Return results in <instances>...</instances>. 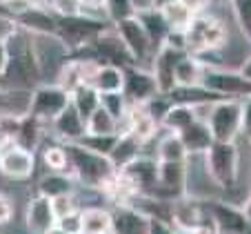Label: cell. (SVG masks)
<instances>
[{
	"label": "cell",
	"mask_w": 251,
	"mask_h": 234,
	"mask_svg": "<svg viewBox=\"0 0 251 234\" xmlns=\"http://www.w3.org/2000/svg\"><path fill=\"white\" fill-rule=\"evenodd\" d=\"M182 5L191 11V14H204L211 5V0H180Z\"/></svg>",
	"instance_id": "obj_45"
},
{
	"label": "cell",
	"mask_w": 251,
	"mask_h": 234,
	"mask_svg": "<svg viewBox=\"0 0 251 234\" xmlns=\"http://www.w3.org/2000/svg\"><path fill=\"white\" fill-rule=\"evenodd\" d=\"M229 43V31L227 25L218 18V16L209 14H196L191 25L185 31V47L189 56H196L198 60L207 56H216L225 49Z\"/></svg>",
	"instance_id": "obj_2"
},
{
	"label": "cell",
	"mask_w": 251,
	"mask_h": 234,
	"mask_svg": "<svg viewBox=\"0 0 251 234\" xmlns=\"http://www.w3.org/2000/svg\"><path fill=\"white\" fill-rule=\"evenodd\" d=\"M140 154H142V141L138 136H133L131 132H125V134H118V143H116L114 152L109 154V158L116 170H123L125 165L136 161Z\"/></svg>",
	"instance_id": "obj_21"
},
{
	"label": "cell",
	"mask_w": 251,
	"mask_h": 234,
	"mask_svg": "<svg viewBox=\"0 0 251 234\" xmlns=\"http://www.w3.org/2000/svg\"><path fill=\"white\" fill-rule=\"evenodd\" d=\"M2 2H5V0H0V5H2Z\"/></svg>",
	"instance_id": "obj_53"
},
{
	"label": "cell",
	"mask_w": 251,
	"mask_h": 234,
	"mask_svg": "<svg viewBox=\"0 0 251 234\" xmlns=\"http://www.w3.org/2000/svg\"><path fill=\"white\" fill-rule=\"evenodd\" d=\"M160 11H162V16H165V20H167L171 31H180V33L187 31V27L191 25V20H194V16H196L182 5L180 0H174L169 5L160 7Z\"/></svg>",
	"instance_id": "obj_30"
},
{
	"label": "cell",
	"mask_w": 251,
	"mask_h": 234,
	"mask_svg": "<svg viewBox=\"0 0 251 234\" xmlns=\"http://www.w3.org/2000/svg\"><path fill=\"white\" fill-rule=\"evenodd\" d=\"M153 154H156L158 163H185L187 156H189L180 141V136H178V134H169V132H165L160 139H158L156 152Z\"/></svg>",
	"instance_id": "obj_23"
},
{
	"label": "cell",
	"mask_w": 251,
	"mask_h": 234,
	"mask_svg": "<svg viewBox=\"0 0 251 234\" xmlns=\"http://www.w3.org/2000/svg\"><path fill=\"white\" fill-rule=\"evenodd\" d=\"M53 134L60 143H78L87 134V120L74 110V105H67V110L51 123Z\"/></svg>",
	"instance_id": "obj_16"
},
{
	"label": "cell",
	"mask_w": 251,
	"mask_h": 234,
	"mask_svg": "<svg viewBox=\"0 0 251 234\" xmlns=\"http://www.w3.org/2000/svg\"><path fill=\"white\" fill-rule=\"evenodd\" d=\"M56 225L62 230L65 234H82V212L76 210L71 214L62 216V219L56 221Z\"/></svg>",
	"instance_id": "obj_39"
},
{
	"label": "cell",
	"mask_w": 251,
	"mask_h": 234,
	"mask_svg": "<svg viewBox=\"0 0 251 234\" xmlns=\"http://www.w3.org/2000/svg\"><path fill=\"white\" fill-rule=\"evenodd\" d=\"M249 192H251V167H249Z\"/></svg>",
	"instance_id": "obj_52"
},
{
	"label": "cell",
	"mask_w": 251,
	"mask_h": 234,
	"mask_svg": "<svg viewBox=\"0 0 251 234\" xmlns=\"http://www.w3.org/2000/svg\"><path fill=\"white\" fill-rule=\"evenodd\" d=\"M158 85L153 81V74L147 67L131 65L125 69V85L123 96L127 98L129 105H147L153 96H158Z\"/></svg>",
	"instance_id": "obj_12"
},
{
	"label": "cell",
	"mask_w": 251,
	"mask_h": 234,
	"mask_svg": "<svg viewBox=\"0 0 251 234\" xmlns=\"http://www.w3.org/2000/svg\"><path fill=\"white\" fill-rule=\"evenodd\" d=\"M7 45V65L0 74V89L2 91H33L43 81L33 36L18 27H9L2 36Z\"/></svg>",
	"instance_id": "obj_1"
},
{
	"label": "cell",
	"mask_w": 251,
	"mask_h": 234,
	"mask_svg": "<svg viewBox=\"0 0 251 234\" xmlns=\"http://www.w3.org/2000/svg\"><path fill=\"white\" fill-rule=\"evenodd\" d=\"M0 38H2V36H0Z\"/></svg>",
	"instance_id": "obj_54"
},
{
	"label": "cell",
	"mask_w": 251,
	"mask_h": 234,
	"mask_svg": "<svg viewBox=\"0 0 251 234\" xmlns=\"http://www.w3.org/2000/svg\"><path fill=\"white\" fill-rule=\"evenodd\" d=\"M11 27L27 31L29 36H56L58 33V16L49 7H36L11 18Z\"/></svg>",
	"instance_id": "obj_14"
},
{
	"label": "cell",
	"mask_w": 251,
	"mask_h": 234,
	"mask_svg": "<svg viewBox=\"0 0 251 234\" xmlns=\"http://www.w3.org/2000/svg\"><path fill=\"white\" fill-rule=\"evenodd\" d=\"M238 72H240V74H242V76H245V78H247V81H249V83H251V54H249V56H247V58H245V60H242V65H240V67H238Z\"/></svg>",
	"instance_id": "obj_47"
},
{
	"label": "cell",
	"mask_w": 251,
	"mask_h": 234,
	"mask_svg": "<svg viewBox=\"0 0 251 234\" xmlns=\"http://www.w3.org/2000/svg\"><path fill=\"white\" fill-rule=\"evenodd\" d=\"M116 36L120 38V43L125 45L127 54L131 56V60L136 62L138 67H147L151 65L153 56H156V49H153L151 40H149L145 27L140 25V20L133 16L129 20H123V23L114 25Z\"/></svg>",
	"instance_id": "obj_9"
},
{
	"label": "cell",
	"mask_w": 251,
	"mask_h": 234,
	"mask_svg": "<svg viewBox=\"0 0 251 234\" xmlns=\"http://www.w3.org/2000/svg\"><path fill=\"white\" fill-rule=\"evenodd\" d=\"M71 161V174L87 190H102L118 172L109 156H100L91 149L82 147L80 143H65Z\"/></svg>",
	"instance_id": "obj_3"
},
{
	"label": "cell",
	"mask_w": 251,
	"mask_h": 234,
	"mask_svg": "<svg viewBox=\"0 0 251 234\" xmlns=\"http://www.w3.org/2000/svg\"><path fill=\"white\" fill-rule=\"evenodd\" d=\"M45 234H65V232H62V230L58 228V225H53V228H51V230H47Z\"/></svg>",
	"instance_id": "obj_50"
},
{
	"label": "cell",
	"mask_w": 251,
	"mask_h": 234,
	"mask_svg": "<svg viewBox=\"0 0 251 234\" xmlns=\"http://www.w3.org/2000/svg\"><path fill=\"white\" fill-rule=\"evenodd\" d=\"M136 18L140 20V25L145 27V31H147V36H149V40H151L153 49L158 52V49L165 45L167 36L171 33V29H169V25H167L165 16H162V11H160V9H153V11H147V14L136 16Z\"/></svg>",
	"instance_id": "obj_25"
},
{
	"label": "cell",
	"mask_w": 251,
	"mask_h": 234,
	"mask_svg": "<svg viewBox=\"0 0 251 234\" xmlns=\"http://www.w3.org/2000/svg\"><path fill=\"white\" fill-rule=\"evenodd\" d=\"M69 100H71V105H74V110L85 120L100 107V94L96 91V87H91V85L76 87V89L69 94Z\"/></svg>",
	"instance_id": "obj_28"
},
{
	"label": "cell",
	"mask_w": 251,
	"mask_h": 234,
	"mask_svg": "<svg viewBox=\"0 0 251 234\" xmlns=\"http://www.w3.org/2000/svg\"><path fill=\"white\" fill-rule=\"evenodd\" d=\"M36 172V154L11 143L0 149V174L7 181H29Z\"/></svg>",
	"instance_id": "obj_11"
},
{
	"label": "cell",
	"mask_w": 251,
	"mask_h": 234,
	"mask_svg": "<svg viewBox=\"0 0 251 234\" xmlns=\"http://www.w3.org/2000/svg\"><path fill=\"white\" fill-rule=\"evenodd\" d=\"M49 9L60 18L80 14V0H49Z\"/></svg>",
	"instance_id": "obj_38"
},
{
	"label": "cell",
	"mask_w": 251,
	"mask_h": 234,
	"mask_svg": "<svg viewBox=\"0 0 251 234\" xmlns=\"http://www.w3.org/2000/svg\"><path fill=\"white\" fill-rule=\"evenodd\" d=\"M178 136H180V141H182V145H185L189 156H202V154H207V149L213 145V136H211V132H209L204 120L191 123L189 127H187L185 132H180Z\"/></svg>",
	"instance_id": "obj_17"
},
{
	"label": "cell",
	"mask_w": 251,
	"mask_h": 234,
	"mask_svg": "<svg viewBox=\"0 0 251 234\" xmlns=\"http://www.w3.org/2000/svg\"><path fill=\"white\" fill-rule=\"evenodd\" d=\"M104 7H107V0H80V14L89 16V18L107 20Z\"/></svg>",
	"instance_id": "obj_40"
},
{
	"label": "cell",
	"mask_w": 251,
	"mask_h": 234,
	"mask_svg": "<svg viewBox=\"0 0 251 234\" xmlns=\"http://www.w3.org/2000/svg\"><path fill=\"white\" fill-rule=\"evenodd\" d=\"M87 134H91V136H111V134H118V120H114L102 107H98L87 118Z\"/></svg>",
	"instance_id": "obj_31"
},
{
	"label": "cell",
	"mask_w": 251,
	"mask_h": 234,
	"mask_svg": "<svg viewBox=\"0 0 251 234\" xmlns=\"http://www.w3.org/2000/svg\"><path fill=\"white\" fill-rule=\"evenodd\" d=\"M204 165H207L209 176L220 187V192H229L236 187L240 178V149L238 143H218L213 145L204 154Z\"/></svg>",
	"instance_id": "obj_5"
},
{
	"label": "cell",
	"mask_w": 251,
	"mask_h": 234,
	"mask_svg": "<svg viewBox=\"0 0 251 234\" xmlns=\"http://www.w3.org/2000/svg\"><path fill=\"white\" fill-rule=\"evenodd\" d=\"M123 85H125V69L116 65H100L94 81H91V87H96L98 94L123 91Z\"/></svg>",
	"instance_id": "obj_26"
},
{
	"label": "cell",
	"mask_w": 251,
	"mask_h": 234,
	"mask_svg": "<svg viewBox=\"0 0 251 234\" xmlns=\"http://www.w3.org/2000/svg\"><path fill=\"white\" fill-rule=\"evenodd\" d=\"M100 107H102L114 120L125 118V114L129 112V103L123 96V91H116V94H100Z\"/></svg>",
	"instance_id": "obj_34"
},
{
	"label": "cell",
	"mask_w": 251,
	"mask_h": 234,
	"mask_svg": "<svg viewBox=\"0 0 251 234\" xmlns=\"http://www.w3.org/2000/svg\"><path fill=\"white\" fill-rule=\"evenodd\" d=\"M78 143L82 147L91 149V152L100 154V156H109L114 152L116 143H118V134H111V136H91V134H85Z\"/></svg>",
	"instance_id": "obj_33"
},
{
	"label": "cell",
	"mask_w": 251,
	"mask_h": 234,
	"mask_svg": "<svg viewBox=\"0 0 251 234\" xmlns=\"http://www.w3.org/2000/svg\"><path fill=\"white\" fill-rule=\"evenodd\" d=\"M5 65H7V45H5V38H0V74H2Z\"/></svg>",
	"instance_id": "obj_48"
},
{
	"label": "cell",
	"mask_w": 251,
	"mask_h": 234,
	"mask_svg": "<svg viewBox=\"0 0 251 234\" xmlns=\"http://www.w3.org/2000/svg\"><path fill=\"white\" fill-rule=\"evenodd\" d=\"M229 7L238 25V31L251 47V0H229Z\"/></svg>",
	"instance_id": "obj_32"
},
{
	"label": "cell",
	"mask_w": 251,
	"mask_h": 234,
	"mask_svg": "<svg viewBox=\"0 0 251 234\" xmlns=\"http://www.w3.org/2000/svg\"><path fill=\"white\" fill-rule=\"evenodd\" d=\"M240 136L247 139V143L251 145V98L242 100V127H240Z\"/></svg>",
	"instance_id": "obj_41"
},
{
	"label": "cell",
	"mask_w": 251,
	"mask_h": 234,
	"mask_svg": "<svg viewBox=\"0 0 251 234\" xmlns=\"http://www.w3.org/2000/svg\"><path fill=\"white\" fill-rule=\"evenodd\" d=\"M109 29L107 20L89 18V16H69V18H60L58 16V33L56 38L67 47V52L74 54L82 47H89L96 40Z\"/></svg>",
	"instance_id": "obj_6"
},
{
	"label": "cell",
	"mask_w": 251,
	"mask_h": 234,
	"mask_svg": "<svg viewBox=\"0 0 251 234\" xmlns=\"http://www.w3.org/2000/svg\"><path fill=\"white\" fill-rule=\"evenodd\" d=\"M82 212V234H111L114 232V216L107 207L89 205L80 207Z\"/></svg>",
	"instance_id": "obj_20"
},
{
	"label": "cell",
	"mask_w": 251,
	"mask_h": 234,
	"mask_svg": "<svg viewBox=\"0 0 251 234\" xmlns=\"http://www.w3.org/2000/svg\"><path fill=\"white\" fill-rule=\"evenodd\" d=\"M11 219H14V201L5 192H0V225L11 223Z\"/></svg>",
	"instance_id": "obj_42"
},
{
	"label": "cell",
	"mask_w": 251,
	"mask_h": 234,
	"mask_svg": "<svg viewBox=\"0 0 251 234\" xmlns=\"http://www.w3.org/2000/svg\"><path fill=\"white\" fill-rule=\"evenodd\" d=\"M202 76H204V65L198 60L196 56H185L178 60L176 65V87H194V85H202Z\"/></svg>",
	"instance_id": "obj_24"
},
{
	"label": "cell",
	"mask_w": 251,
	"mask_h": 234,
	"mask_svg": "<svg viewBox=\"0 0 251 234\" xmlns=\"http://www.w3.org/2000/svg\"><path fill=\"white\" fill-rule=\"evenodd\" d=\"M36 7H49V0H5L0 5V11H5V18L11 25V18H16L23 11L36 9Z\"/></svg>",
	"instance_id": "obj_36"
},
{
	"label": "cell",
	"mask_w": 251,
	"mask_h": 234,
	"mask_svg": "<svg viewBox=\"0 0 251 234\" xmlns=\"http://www.w3.org/2000/svg\"><path fill=\"white\" fill-rule=\"evenodd\" d=\"M196 120H198V114H196L194 107L171 103V107L167 110V114L162 116V120H160V129L162 132H169V134H180V132H185L191 123H196Z\"/></svg>",
	"instance_id": "obj_22"
},
{
	"label": "cell",
	"mask_w": 251,
	"mask_h": 234,
	"mask_svg": "<svg viewBox=\"0 0 251 234\" xmlns=\"http://www.w3.org/2000/svg\"><path fill=\"white\" fill-rule=\"evenodd\" d=\"M104 16H107V23H111V27L123 20L133 18V7L129 0H107V7H104Z\"/></svg>",
	"instance_id": "obj_35"
},
{
	"label": "cell",
	"mask_w": 251,
	"mask_h": 234,
	"mask_svg": "<svg viewBox=\"0 0 251 234\" xmlns=\"http://www.w3.org/2000/svg\"><path fill=\"white\" fill-rule=\"evenodd\" d=\"M49 201H51V210H53L56 221L62 219V216H67V214H71V212L80 210L76 194H62V196H56V199H49Z\"/></svg>",
	"instance_id": "obj_37"
},
{
	"label": "cell",
	"mask_w": 251,
	"mask_h": 234,
	"mask_svg": "<svg viewBox=\"0 0 251 234\" xmlns=\"http://www.w3.org/2000/svg\"><path fill=\"white\" fill-rule=\"evenodd\" d=\"M133 7V14L140 16V14H147V11L158 9V0H129Z\"/></svg>",
	"instance_id": "obj_44"
},
{
	"label": "cell",
	"mask_w": 251,
	"mask_h": 234,
	"mask_svg": "<svg viewBox=\"0 0 251 234\" xmlns=\"http://www.w3.org/2000/svg\"><path fill=\"white\" fill-rule=\"evenodd\" d=\"M69 94L65 89H60L58 85H43L40 83L36 89L29 94V114L31 118H36L38 123H49L51 125L62 112L69 105Z\"/></svg>",
	"instance_id": "obj_7"
},
{
	"label": "cell",
	"mask_w": 251,
	"mask_h": 234,
	"mask_svg": "<svg viewBox=\"0 0 251 234\" xmlns=\"http://www.w3.org/2000/svg\"><path fill=\"white\" fill-rule=\"evenodd\" d=\"M167 96H169L171 103H176V105H189V107H194V110L204 107V105H213V103H218V100H225V98H220L218 94L209 91L204 85L176 87V89Z\"/></svg>",
	"instance_id": "obj_18"
},
{
	"label": "cell",
	"mask_w": 251,
	"mask_h": 234,
	"mask_svg": "<svg viewBox=\"0 0 251 234\" xmlns=\"http://www.w3.org/2000/svg\"><path fill=\"white\" fill-rule=\"evenodd\" d=\"M147 234H178V230L171 223H165V221H149Z\"/></svg>",
	"instance_id": "obj_43"
},
{
	"label": "cell",
	"mask_w": 251,
	"mask_h": 234,
	"mask_svg": "<svg viewBox=\"0 0 251 234\" xmlns=\"http://www.w3.org/2000/svg\"><path fill=\"white\" fill-rule=\"evenodd\" d=\"M202 85L220 98L245 100L251 98V83L231 67H204Z\"/></svg>",
	"instance_id": "obj_8"
},
{
	"label": "cell",
	"mask_w": 251,
	"mask_h": 234,
	"mask_svg": "<svg viewBox=\"0 0 251 234\" xmlns=\"http://www.w3.org/2000/svg\"><path fill=\"white\" fill-rule=\"evenodd\" d=\"M198 120H204L213 141L218 143H236L240 139L242 127V100L225 98L213 105H204L196 110Z\"/></svg>",
	"instance_id": "obj_4"
},
{
	"label": "cell",
	"mask_w": 251,
	"mask_h": 234,
	"mask_svg": "<svg viewBox=\"0 0 251 234\" xmlns=\"http://www.w3.org/2000/svg\"><path fill=\"white\" fill-rule=\"evenodd\" d=\"M169 2H174V0H158V9H160V7H165V5H169Z\"/></svg>",
	"instance_id": "obj_51"
},
{
	"label": "cell",
	"mask_w": 251,
	"mask_h": 234,
	"mask_svg": "<svg viewBox=\"0 0 251 234\" xmlns=\"http://www.w3.org/2000/svg\"><path fill=\"white\" fill-rule=\"evenodd\" d=\"M43 163L47 165L49 172L53 174H71V161H69V152H67V145L56 141V143H49L43 149ZM74 176V174H71Z\"/></svg>",
	"instance_id": "obj_29"
},
{
	"label": "cell",
	"mask_w": 251,
	"mask_h": 234,
	"mask_svg": "<svg viewBox=\"0 0 251 234\" xmlns=\"http://www.w3.org/2000/svg\"><path fill=\"white\" fill-rule=\"evenodd\" d=\"M240 210H242V214H245V219L249 221V225H251V192H249V196L245 199V203L240 205Z\"/></svg>",
	"instance_id": "obj_49"
},
{
	"label": "cell",
	"mask_w": 251,
	"mask_h": 234,
	"mask_svg": "<svg viewBox=\"0 0 251 234\" xmlns=\"http://www.w3.org/2000/svg\"><path fill=\"white\" fill-rule=\"evenodd\" d=\"M114 232L111 234H147L149 219L127 205H118L114 212Z\"/></svg>",
	"instance_id": "obj_19"
},
{
	"label": "cell",
	"mask_w": 251,
	"mask_h": 234,
	"mask_svg": "<svg viewBox=\"0 0 251 234\" xmlns=\"http://www.w3.org/2000/svg\"><path fill=\"white\" fill-rule=\"evenodd\" d=\"M25 225H27L29 234H45L56 225V216L51 210V201L43 194H36L27 201L25 205Z\"/></svg>",
	"instance_id": "obj_15"
},
{
	"label": "cell",
	"mask_w": 251,
	"mask_h": 234,
	"mask_svg": "<svg viewBox=\"0 0 251 234\" xmlns=\"http://www.w3.org/2000/svg\"><path fill=\"white\" fill-rule=\"evenodd\" d=\"M185 54L187 52L174 49V47H169V45H162L156 52L151 65H149V72L153 74V81H156L160 94H171V91L176 89V78H174L176 65H178V60H180Z\"/></svg>",
	"instance_id": "obj_13"
},
{
	"label": "cell",
	"mask_w": 251,
	"mask_h": 234,
	"mask_svg": "<svg viewBox=\"0 0 251 234\" xmlns=\"http://www.w3.org/2000/svg\"><path fill=\"white\" fill-rule=\"evenodd\" d=\"M185 234H218V230H216V225L211 221H207V223L198 225V228H194L191 232H185Z\"/></svg>",
	"instance_id": "obj_46"
},
{
	"label": "cell",
	"mask_w": 251,
	"mask_h": 234,
	"mask_svg": "<svg viewBox=\"0 0 251 234\" xmlns=\"http://www.w3.org/2000/svg\"><path fill=\"white\" fill-rule=\"evenodd\" d=\"M76 178L71 174H45L38 181V194L47 199H56L62 194H76Z\"/></svg>",
	"instance_id": "obj_27"
},
{
	"label": "cell",
	"mask_w": 251,
	"mask_h": 234,
	"mask_svg": "<svg viewBox=\"0 0 251 234\" xmlns=\"http://www.w3.org/2000/svg\"><path fill=\"white\" fill-rule=\"evenodd\" d=\"M207 212L218 234H251V225L245 219L240 205L225 199L207 201Z\"/></svg>",
	"instance_id": "obj_10"
}]
</instances>
